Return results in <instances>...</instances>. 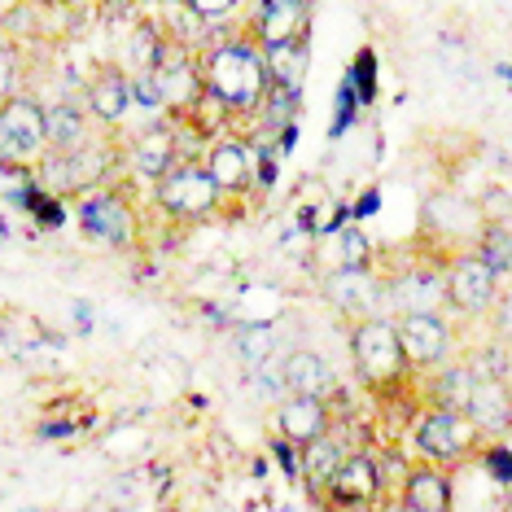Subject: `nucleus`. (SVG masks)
<instances>
[{"label": "nucleus", "mask_w": 512, "mask_h": 512, "mask_svg": "<svg viewBox=\"0 0 512 512\" xmlns=\"http://www.w3.org/2000/svg\"><path fill=\"white\" fill-rule=\"evenodd\" d=\"M202 84L224 101L228 114H254L272 79H267L263 53L254 44H215L202 57Z\"/></svg>", "instance_id": "obj_1"}, {"label": "nucleus", "mask_w": 512, "mask_h": 512, "mask_svg": "<svg viewBox=\"0 0 512 512\" xmlns=\"http://www.w3.org/2000/svg\"><path fill=\"white\" fill-rule=\"evenodd\" d=\"M119 171V145L110 136H92L88 145L66 149V154H44L36 162V180L49 197H84L101 189Z\"/></svg>", "instance_id": "obj_2"}, {"label": "nucleus", "mask_w": 512, "mask_h": 512, "mask_svg": "<svg viewBox=\"0 0 512 512\" xmlns=\"http://www.w3.org/2000/svg\"><path fill=\"white\" fill-rule=\"evenodd\" d=\"M351 359L368 390H399L403 377L412 372L399 342V329L386 316H368L351 324Z\"/></svg>", "instance_id": "obj_3"}, {"label": "nucleus", "mask_w": 512, "mask_h": 512, "mask_svg": "<svg viewBox=\"0 0 512 512\" xmlns=\"http://www.w3.org/2000/svg\"><path fill=\"white\" fill-rule=\"evenodd\" d=\"M154 197H158L162 215L180 219V224H202V219H211L219 211V197L224 193H219V184L211 180L206 162L180 158L154 180Z\"/></svg>", "instance_id": "obj_4"}, {"label": "nucleus", "mask_w": 512, "mask_h": 512, "mask_svg": "<svg viewBox=\"0 0 512 512\" xmlns=\"http://www.w3.org/2000/svg\"><path fill=\"white\" fill-rule=\"evenodd\" d=\"M44 106L31 92H9L0 97V162L5 167H31L44 158Z\"/></svg>", "instance_id": "obj_5"}, {"label": "nucleus", "mask_w": 512, "mask_h": 512, "mask_svg": "<svg viewBox=\"0 0 512 512\" xmlns=\"http://www.w3.org/2000/svg\"><path fill=\"white\" fill-rule=\"evenodd\" d=\"M477 442H482V434H477L469 412H460V407L429 403L421 412V421H416V451L434 464H447V469L469 460Z\"/></svg>", "instance_id": "obj_6"}, {"label": "nucleus", "mask_w": 512, "mask_h": 512, "mask_svg": "<svg viewBox=\"0 0 512 512\" xmlns=\"http://www.w3.org/2000/svg\"><path fill=\"white\" fill-rule=\"evenodd\" d=\"M79 224H84L88 237H97L110 250H132L141 241V215H136V206L127 202V193L106 189V184L79 197Z\"/></svg>", "instance_id": "obj_7"}, {"label": "nucleus", "mask_w": 512, "mask_h": 512, "mask_svg": "<svg viewBox=\"0 0 512 512\" xmlns=\"http://www.w3.org/2000/svg\"><path fill=\"white\" fill-rule=\"evenodd\" d=\"M442 272H447V302L456 311H464V316H486V311L495 307V298H499V272L486 263V254L477 250V246L447 254Z\"/></svg>", "instance_id": "obj_8"}, {"label": "nucleus", "mask_w": 512, "mask_h": 512, "mask_svg": "<svg viewBox=\"0 0 512 512\" xmlns=\"http://www.w3.org/2000/svg\"><path fill=\"white\" fill-rule=\"evenodd\" d=\"M324 294L346 320H368L381 316V302H386V281L364 263V267H333L329 281H324Z\"/></svg>", "instance_id": "obj_9"}, {"label": "nucleus", "mask_w": 512, "mask_h": 512, "mask_svg": "<svg viewBox=\"0 0 512 512\" xmlns=\"http://www.w3.org/2000/svg\"><path fill=\"white\" fill-rule=\"evenodd\" d=\"M324 504L333 508H368L381 499V469L377 460L364 456V451H346L342 464L329 473V482H324Z\"/></svg>", "instance_id": "obj_10"}, {"label": "nucleus", "mask_w": 512, "mask_h": 512, "mask_svg": "<svg viewBox=\"0 0 512 512\" xmlns=\"http://www.w3.org/2000/svg\"><path fill=\"white\" fill-rule=\"evenodd\" d=\"M394 329H399L403 355L412 368H438L451 351V324L438 311H403Z\"/></svg>", "instance_id": "obj_11"}, {"label": "nucleus", "mask_w": 512, "mask_h": 512, "mask_svg": "<svg viewBox=\"0 0 512 512\" xmlns=\"http://www.w3.org/2000/svg\"><path fill=\"white\" fill-rule=\"evenodd\" d=\"M311 27V5L307 0H254L250 14V44L267 49V44L298 40Z\"/></svg>", "instance_id": "obj_12"}, {"label": "nucleus", "mask_w": 512, "mask_h": 512, "mask_svg": "<svg viewBox=\"0 0 512 512\" xmlns=\"http://www.w3.org/2000/svg\"><path fill=\"white\" fill-rule=\"evenodd\" d=\"M84 106L101 127H119L127 119V110L136 106L132 71H123V66H101L84 84Z\"/></svg>", "instance_id": "obj_13"}, {"label": "nucleus", "mask_w": 512, "mask_h": 512, "mask_svg": "<svg viewBox=\"0 0 512 512\" xmlns=\"http://www.w3.org/2000/svg\"><path fill=\"white\" fill-rule=\"evenodd\" d=\"M464 412L482 438H504L512 429V386L504 377H473Z\"/></svg>", "instance_id": "obj_14"}, {"label": "nucleus", "mask_w": 512, "mask_h": 512, "mask_svg": "<svg viewBox=\"0 0 512 512\" xmlns=\"http://www.w3.org/2000/svg\"><path fill=\"white\" fill-rule=\"evenodd\" d=\"M425 228L434 232L438 241H447V246L469 250V246H477V237H482L486 219L473 202H460V197H434L429 211H425Z\"/></svg>", "instance_id": "obj_15"}, {"label": "nucleus", "mask_w": 512, "mask_h": 512, "mask_svg": "<svg viewBox=\"0 0 512 512\" xmlns=\"http://www.w3.org/2000/svg\"><path fill=\"white\" fill-rule=\"evenodd\" d=\"M399 504L412 508V512H447L451 504H456V491H451V469H447V464H434V460L412 464L407 477H403Z\"/></svg>", "instance_id": "obj_16"}, {"label": "nucleus", "mask_w": 512, "mask_h": 512, "mask_svg": "<svg viewBox=\"0 0 512 512\" xmlns=\"http://www.w3.org/2000/svg\"><path fill=\"white\" fill-rule=\"evenodd\" d=\"M184 149H180V119L176 123H158V127H145L141 136H132L127 145V162H132L136 176H149L158 180L171 162H180Z\"/></svg>", "instance_id": "obj_17"}, {"label": "nucleus", "mask_w": 512, "mask_h": 512, "mask_svg": "<svg viewBox=\"0 0 512 512\" xmlns=\"http://www.w3.org/2000/svg\"><path fill=\"white\" fill-rule=\"evenodd\" d=\"M386 302H394L399 311H442V302H447V272H442V263L412 267V272L394 276L386 285Z\"/></svg>", "instance_id": "obj_18"}, {"label": "nucleus", "mask_w": 512, "mask_h": 512, "mask_svg": "<svg viewBox=\"0 0 512 512\" xmlns=\"http://www.w3.org/2000/svg\"><path fill=\"white\" fill-rule=\"evenodd\" d=\"M324 429H329V403H324V394H285V403L276 407V434L285 442H294V447H307Z\"/></svg>", "instance_id": "obj_19"}, {"label": "nucleus", "mask_w": 512, "mask_h": 512, "mask_svg": "<svg viewBox=\"0 0 512 512\" xmlns=\"http://www.w3.org/2000/svg\"><path fill=\"white\" fill-rule=\"evenodd\" d=\"M92 114L84 101H53V106H44V141L49 149L44 154H66V149H79L92 141Z\"/></svg>", "instance_id": "obj_20"}, {"label": "nucleus", "mask_w": 512, "mask_h": 512, "mask_svg": "<svg viewBox=\"0 0 512 512\" xmlns=\"http://www.w3.org/2000/svg\"><path fill=\"white\" fill-rule=\"evenodd\" d=\"M206 171H211V180L219 184V193H246L254 184V154L246 141H237V136H224V141L211 145V154H206Z\"/></svg>", "instance_id": "obj_21"}, {"label": "nucleus", "mask_w": 512, "mask_h": 512, "mask_svg": "<svg viewBox=\"0 0 512 512\" xmlns=\"http://www.w3.org/2000/svg\"><path fill=\"white\" fill-rule=\"evenodd\" d=\"M263 53V66H267V79L276 88H289V92H302L307 84V62H311V49H307V36L298 40H281V44H267Z\"/></svg>", "instance_id": "obj_22"}, {"label": "nucleus", "mask_w": 512, "mask_h": 512, "mask_svg": "<svg viewBox=\"0 0 512 512\" xmlns=\"http://www.w3.org/2000/svg\"><path fill=\"white\" fill-rule=\"evenodd\" d=\"M281 386L285 394H324L329 390V368L316 351H289L281 359Z\"/></svg>", "instance_id": "obj_23"}, {"label": "nucleus", "mask_w": 512, "mask_h": 512, "mask_svg": "<svg viewBox=\"0 0 512 512\" xmlns=\"http://www.w3.org/2000/svg\"><path fill=\"white\" fill-rule=\"evenodd\" d=\"M302 451V469H298V477L302 482H311V491H324V482H329V473L342 464V456H346V447L337 438H329V429H324L320 438H311L307 447H298Z\"/></svg>", "instance_id": "obj_24"}, {"label": "nucleus", "mask_w": 512, "mask_h": 512, "mask_svg": "<svg viewBox=\"0 0 512 512\" xmlns=\"http://www.w3.org/2000/svg\"><path fill=\"white\" fill-rule=\"evenodd\" d=\"M473 377H477V372L464 368V364L442 368V377L434 381V403L438 407H460V412H464V403H469V390H473Z\"/></svg>", "instance_id": "obj_25"}, {"label": "nucleus", "mask_w": 512, "mask_h": 512, "mask_svg": "<svg viewBox=\"0 0 512 512\" xmlns=\"http://www.w3.org/2000/svg\"><path fill=\"white\" fill-rule=\"evenodd\" d=\"M477 250H482L486 263H491L495 272L504 276L508 267H512V232H508L504 224H486L482 237H477Z\"/></svg>", "instance_id": "obj_26"}, {"label": "nucleus", "mask_w": 512, "mask_h": 512, "mask_svg": "<svg viewBox=\"0 0 512 512\" xmlns=\"http://www.w3.org/2000/svg\"><path fill=\"white\" fill-rule=\"evenodd\" d=\"M237 351H241V359L246 364H263V359H272V351H276V333L267 329V324H254V329H241L237 333Z\"/></svg>", "instance_id": "obj_27"}, {"label": "nucleus", "mask_w": 512, "mask_h": 512, "mask_svg": "<svg viewBox=\"0 0 512 512\" xmlns=\"http://www.w3.org/2000/svg\"><path fill=\"white\" fill-rule=\"evenodd\" d=\"M364 263H372V246L359 228H346L337 237V267H364Z\"/></svg>", "instance_id": "obj_28"}, {"label": "nucleus", "mask_w": 512, "mask_h": 512, "mask_svg": "<svg viewBox=\"0 0 512 512\" xmlns=\"http://www.w3.org/2000/svg\"><path fill=\"white\" fill-rule=\"evenodd\" d=\"M180 5H189L197 18H224V14H232V9L241 5V0H180Z\"/></svg>", "instance_id": "obj_29"}, {"label": "nucleus", "mask_w": 512, "mask_h": 512, "mask_svg": "<svg viewBox=\"0 0 512 512\" xmlns=\"http://www.w3.org/2000/svg\"><path fill=\"white\" fill-rule=\"evenodd\" d=\"M486 464H491V469L499 473V482L512 486V460L504 456V447H491V451H486Z\"/></svg>", "instance_id": "obj_30"}, {"label": "nucleus", "mask_w": 512, "mask_h": 512, "mask_svg": "<svg viewBox=\"0 0 512 512\" xmlns=\"http://www.w3.org/2000/svg\"><path fill=\"white\" fill-rule=\"evenodd\" d=\"M106 5H132V0H106Z\"/></svg>", "instance_id": "obj_31"}]
</instances>
